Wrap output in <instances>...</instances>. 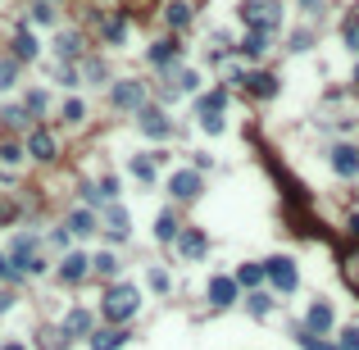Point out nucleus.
<instances>
[{"label":"nucleus","instance_id":"obj_23","mask_svg":"<svg viewBox=\"0 0 359 350\" xmlns=\"http://www.w3.org/2000/svg\"><path fill=\"white\" fill-rule=\"evenodd\" d=\"M164 19H168L173 32H182V28H191V5H186V0H173V5H164Z\"/></svg>","mask_w":359,"mask_h":350},{"label":"nucleus","instance_id":"obj_47","mask_svg":"<svg viewBox=\"0 0 359 350\" xmlns=\"http://www.w3.org/2000/svg\"><path fill=\"white\" fill-rule=\"evenodd\" d=\"M346 237H350V241H359V214H350V223H346Z\"/></svg>","mask_w":359,"mask_h":350},{"label":"nucleus","instance_id":"obj_14","mask_svg":"<svg viewBox=\"0 0 359 350\" xmlns=\"http://www.w3.org/2000/svg\"><path fill=\"white\" fill-rule=\"evenodd\" d=\"M55 150H59V142H55V137H50L46 128H37L32 137H28V155H32V159H41V164H50Z\"/></svg>","mask_w":359,"mask_h":350},{"label":"nucleus","instance_id":"obj_43","mask_svg":"<svg viewBox=\"0 0 359 350\" xmlns=\"http://www.w3.org/2000/svg\"><path fill=\"white\" fill-rule=\"evenodd\" d=\"M5 123H10V128H23V123H28V110H23V105H10V110H5Z\"/></svg>","mask_w":359,"mask_h":350},{"label":"nucleus","instance_id":"obj_51","mask_svg":"<svg viewBox=\"0 0 359 350\" xmlns=\"http://www.w3.org/2000/svg\"><path fill=\"white\" fill-rule=\"evenodd\" d=\"M355 91H359V68H355Z\"/></svg>","mask_w":359,"mask_h":350},{"label":"nucleus","instance_id":"obj_30","mask_svg":"<svg viewBox=\"0 0 359 350\" xmlns=\"http://www.w3.org/2000/svg\"><path fill=\"white\" fill-rule=\"evenodd\" d=\"M246 309H251L255 318H264V314L273 309V295H269V291H251V295H246Z\"/></svg>","mask_w":359,"mask_h":350},{"label":"nucleus","instance_id":"obj_10","mask_svg":"<svg viewBox=\"0 0 359 350\" xmlns=\"http://www.w3.org/2000/svg\"><path fill=\"white\" fill-rule=\"evenodd\" d=\"M87 273H91V260L82 251H68L64 260H59V282H64V286H77Z\"/></svg>","mask_w":359,"mask_h":350},{"label":"nucleus","instance_id":"obj_16","mask_svg":"<svg viewBox=\"0 0 359 350\" xmlns=\"http://www.w3.org/2000/svg\"><path fill=\"white\" fill-rule=\"evenodd\" d=\"M59 332H64L68 341L91 337V314H87V309H68V314H64V328H59Z\"/></svg>","mask_w":359,"mask_h":350},{"label":"nucleus","instance_id":"obj_11","mask_svg":"<svg viewBox=\"0 0 359 350\" xmlns=\"http://www.w3.org/2000/svg\"><path fill=\"white\" fill-rule=\"evenodd\" d=\"M205 251H209V237L200 228H182V237H177V255H182V260H205Z\"/></svg>","mask_w":359,"mask_h":350},{"label":"nucleus","instance_id":"obj_46","mask_svg":"<svg viewBox=\"0 0 359 350\" xmlns=\"http://www.w3.org/2000/svg\"><path fill=\"white\" fill-rule=\"evenodd\" d=\"M100 196H105V200L119 196V177H105V182H100Z\"/></svg>","mask_w":359,"mask_h":350},{"label":"nucleus","instance_id":"obj_15","mask_svg":"<svg viewBox=\"0 0 359 350\" xmlns=\"http://www.w3.org/2000/svg\"><path fill=\"white\" fill-rule=\"evenodd\" d=\"M332 323H337V314H332V305H327V300H314V305L305 309V328H309V332H318V337H323V332L332 328Z\"/></svg>","mask_w":359,"mask_h":350},{"label":"nucleus","instance_id":"obj_49","mask_svg":"<svg viewBox=\"0 0 359 350\" xmlns=\"http://www.w3.org/2000/svg\"><path fill=\"white\" fill-rule=\"evenodd\" d=\"M10 305H14V295H10V291H0V314H5Z\"/></svg>","mask_w":359,"mask_h":350},{"label":"nucleus","instance_id":"obj_36","mask_svg":"<svg viewBox=\"0 0 359 350\" xmlns=\"http://www.w3.org/2000/svg\"><path fill=\"white\" fill-rule=\"evenodd\" d=\"M341 37H346L350 50H359V14H350V19L341 23Z\"/></svg>","mask_w":359,"mask_h":350},{"label":"nucleus","instance_id":"obj_18","mask_svg":"<svg viewBox=\"0 0 359 350\" xmlns=\"http://www.w3.org/2000/svg\"><path fill=\"white\" fill-rule=\"evenodd\" d=\"M177 59H182V46H177V41H155L151 46V64L155 68H173Z\"/></svg>","mask_w":359,"mask_h":350},{"label":"nucleus","instance_id":"obj_5","mask_svg":"<svg viewBox=\"0 0 359 350\" xmlns=\"http://www.w3.org/2000/svg\"><path fill=\"white\" fill-rule=\"evenodd\" d=\"M223 105H228V91H209V96L196 100V119H200V128H205L209 137L223 132Z\"/></svg>","mask_w":359,"mask_h":350},{"label":"nucleus","instance_id":"obj_7","mask_svg":"<svg viewBox=\"0 0 359 350\" xmlns=\"http://www.w3.org/2000/svg\"><path fill=\"white\" fill-rule=\"evenodd\" d=\"M200 186H205V177H200L196 168H177V173H168V191H173V200H196Z\"/></svg>","mask_w":359,"mask_h":350},{"label":"nucleus","instance_id":"obj_4","mask_svg":"<svg viewBox=\"0 0 359 350\" xmlns=\"http://www.w3.org/2000/svg\"><path fill=\"white\" fill-rule=\"evenodd\" d=\"M264 278L273 282V291L291 295L295 286H300V269H295L291 255H273V260H264Z\"/></svg>","mask_w":359,"mask_h":350},{"label":"nucleus","instance_id":"obj_9","mask_svg":"<svg viewBox=\"0 0 359 350\" xmlns=\"http://www.w3.org/2000/svg\"><path fill=\"white\" fill-rule=\"evenodd\" d=\"M237 87H246L255 100H273V96H278V77L255 68V73H241V77H237Z\"/></svg>","mask_w":359,"mask_h":350},{"label":"nucleus","instance_id":"obj_12","mask_svg":"<svg viewBox=\"0 0 359 350\" xmlns=\"http://www.w3.org/2000/svg\"><path fill=\"white\" fill-rule=\"evenodd\" d=\"M205 295H209V305L214 309H228L232 300H237V278H209V286H205Z\"/></svg>","mask_w":359,"mask_h":350},{"label":"nucleus","instance_id":"obj_2","mask_svg":"<svg viewBox=\"0 0 359 350\" xmlns=\"http://www.w3.org/2000/svg\"><path fill=\"white\" fill-rule=\"evenodd\" d=\"M241 23L251 28V32H269L273 37V28L282 23V14H278V5L273 0H241Z\"/></svg>","mask_w":359,"mask_h":350},{"label":"nucleus","instance_id":"obj_41","mask_svg":"<svg viewBox=\"0 0 359 350\" xmlns=\"http://www.w3.org/2000/svg\"><path fill=\"white\" fill-rule=\"evenodd\" d=\"M146 282H151V286H155V291H159V295L168 291V286H173V282H168V273H164V269H151V273H146Z\"/></svg>","mask_w":359,"mask_h":350},{"label":"nucleus","instance_id":"obj_27","mask_svg":"<svg viewBox=\"0 0 359 350\" xmlns=\"http://www.w3.org/2000/svg\"><path fill=\"white\" fill-rule=\"evenodd\" d=\"M14 59H37V37L28 32V28L14 32Z\"/></svg>","mask_w":359,"mask_h":350},{"label":"nucleus","instance_id":"obj_17","mask_svg":"<svg viewBox=\"0 0 359 350\" xmlns=\"http://www.w3.org/2000/svg\"><path fill=\"white\" fill-rule=\"evenodd\" d=\"M182 237V223H177L173 209H164L159 219H155V241H164V246H173V241Z\"/></svg>","mask_w":359,"mask_h":350},{"label":"nucleus","instance_id":"obj_24","mask_svg":"<svg viewBox=\"0 0 359 350\" xmlns=\"http://www.w3.org/2000/svg\"><path fill=\"white\" fill-rule=\"evenodd\" d=\"M264 50H269V32H246L237 46V55H246V59H260Z\"/></svg>","mask_w":359,"mask_h":350},{"label":"nucleus","instance_id":"obj_37","mask_svg":"<svg viewBox=\"0 0 359 350\" xmlns=\"http://www.w3.org/2000/svg\"><path fill=\"white\" fill-rule=\"evenodd\" d=\"M37 346H41V350H64L68 337H64V332H41V337H37Z\"/></svg>","mask_w":359,"mask_h":350},{"label":"nucleus","instance_id":"obj_42","mask_svg":"<svg viewBox=\"0 0 359 350\" xmlns=\"http://www.w3.org/2000/svg\"><path fill=\"white\" fill-rule=\"evenodd\" d=\"M309 46H314V32H309V28L291 32V50H309Z\"/></svg>","mask_w":359,"mask_h":350},{"label":"nucleus","instance_id":"obj_13","mask_svg":"<svg viewBox=\"0 0 359 350\" xmlns=\"http://www.w3.org/2000/svg\"><path fill=\"white\" fill-rule=\"evenodd\" d=\"M327 164H332V173H337V177H359V150H355V146H337Z\"/></svg>","mask_w":359,"mask_h":350},{"label":"nucleus","instance_id":"obj_3","mask_svg":"<svg viewBox=\"0 0 359 350\" xmlns=\"http://www.w3.org/2000/svg\"><path fill=\"white\" fill-rule=\"evenodd\" d=\"M10 264L19 269L23 278L46 269V260H41V251H37V237H32V232H19V237L10 241Z\"/></svg>","mask_w":359,"mask_h":350},{"label":"nucleus","instance_id":"obj_39","mask_svg":"<svg viewBox=\"0 0 359 350\" xmlns=\"http://www.w3.org/2000/svg\"><path fill=\"white\" fill-rule=\"evenodd\" d=\"M32 23H55V5L50 0H37L32 5Z\"/></svg>","mask_w":359,"mask_h":350},{"label":"nucleus","instance_id":"obj_28","mask_svg":"<svg viewBox=\"0 0 359 350\" xmlns=\"http://www.w3.org/2000/svg\"><path fill=\"white\" fill-rule=\"evenodd\" d=\"M23 155H28V150H23L19 142H5V146H0V173H5V168H19Z\"/></svg>","mask_w":359,"mask_h":350},{"label":"nucleus","instance_id":"obj_8","mask_svg":"<svg viewBox=\"0 0 359 350\" xmlns=\"http://www.w3.org/2000/svg\"><path fill=\"white\" fill-rule=\"evenodd\" d=\"M137 128H142L146 137H155V142L173 137V123H168V114H164V110H155V105H146V110L137 114Z\"/></svg>","mask_w":359,"mask_h":350},{"label":"nucleus","instance_id":"obj_25","mask_svg":"<svg viewBox=\"0 0 359 350\" xmlns=\"http://www.w3.org/2000/svg\"><path fill=\"white\" fill-rule=\"evenodd\" d=\"M164 155H132V177H142V182H155V168H159Z\"/></svg>","mask_w":359,"mask_h":350},{"label":"nucleus","instance_id":"obj_45","mask_svg":"<svg viewBox=\"0 0 359 350\" xmlns=\"http://www.w3.org/2000/svg\"><path fill=\"white\" fill-rule=\"evenodd\" d=\"M196 87H200L196 73H177V91H196Z\"/></svg>","mask_w":359,"mask_h":350},{"label":"nucleus","instance_id":"obj_22","mask_svg":"<svg viewBox=\"0 0 359 350\" xmlns=\"http://www.w3.org/2000/svg\"><path fill=\"white\" fill-rule=\"evenodd\" d=\"M105 232L114 241H128V209L123 205H109V214H105Z\"/></svg>","mask_w":359,"mask_h":350},{"label":"nucleus","instance_id":"obj_40","mask_svg":"<svg viewBox=\"0 0 359 350\" xmlns=\"http://www.w3.org/2000/svg\"><path fill=\"white\" fill-rule=\"evenodd\" d=\"M337 350H359V328H355V323H350V328H341Z\"/></svg>","mask_w":359,"mask_h":350},{"label":"nucleus","instance_id":"obj_19","mask_svg":"<svg viewBox=\"0 0 359 350\" xmlns=\"http://www.w3.org/2000/svg\"><path fill=\"white\" fill-rule=\"evenodd\" d=\"M64 228H68V237H91V232H96L100 223H96V214H91V209H73Z\"/></svg>","mask_w":359,"mask_h":350},{"label":"nucleus","instance_id":"obj_38","mask_svg":"<svg viewBox=\"0 0 359 350\" xmlns=\"http://www.w3.org/2000/svg\"><path fill=\"white\" fill-rule=\"evenodd\" d=\"M87 119V105L82 100H64V123H82Z\"/></svg>","mask_w":359,"mask_h":350},{"label":"nucleus","instance_id":"obj_6","mask_svg":"<svg viewBox=\"0 0 359 350\" xmlns=\"http://www.w3.org/2000/svg\"><path fill=\"white\" fill-rule=\"evenodd\" d=\"M109 100H114V110H146V82H132V77H123V82H114V91H109Z\"/></svg>","mask_w":359,"mask_h":350},{"label":"nucleus","instance_id":"obj_32","mask_svg":"<svg viewBox=\"0 0 359 350\" xmlns=\"http://www.w3.org/2000/svg\"><path fill=\"white\" fill-rule=\"evenodd\" d=\"M91 273H100V278H114L119 273V255H96V260H91Z\"/></svg>","mask_w":359,"mask_h":350},{"label":"nucleus","instance_id":"obj_50","mask_svg":"<svg viewBox=\"0 0 359 350\" xmlns=\"http://www.w3.org/2000/svg\"><path fill=\"white\" fill-rule=\"evenodd\" d=\"M5 350H28V346H19V341H10V346H5Z\"/></svg>","mask_w":359,"mask_h":350},{"label":"nucleus","instance_id":"obj_48","mask_svg":"<svg viewBox=\"0 0 359 350\" xmlns=\"http://www.w3.org/2000/svg\"><path fill=\"white\" fill-rule=\"evenodd\" d=\"M300 10H305V14H318L323 5H318V0H300Z\"/></svg>","mask_w":359,"mask_h":350},{"label":"nucleus","instance_id":"obj_44","mask_svg":"<svg viewBox=\"0 0 359 350\" xmlns=\"http://www.w3.org/2000/svg\"><path fill=\"white\" fill-rule=\"evenodd\" d=\"M0 278H5V282H19V269H14V264H10V255H0Z\"/></svg>","mask_w":359,"mask_h":350},{"label":"nucleus","instance_id":"obj_31","mask_svg":"<svg viewBox=\"0 0 359 350\" xmlns=\"http://www.w3.org/2000/svg\"><path fill=\"white\" fill-rule=\"evenodd\" d=\"M295 341H300V346H305V350H337V346H332V341H323V337H318V332H309V328H295Z\"/></svg>","mask_w":359,"mask_h":350},{"label":"nucleus","instance_id":"obj_35","mask_svg":"<svg viewBox=\"0 0 359 350\" xmlns=\"http://www.w3.org/2000/svg\"><path fill=\"white\" fill-rule=\"evenodd\" d=\"M14 82H19V59H0V87L10 91Z\"/></svg>","mask_w":359,"mask_h":350},{"label":"nucleus","instance_id":"obj_34","mask_svg":"<svg viewBox=\"0 0 359 350\" xmlns=\"http://www.w3.org/2000/svg\"><path fill=\"white\" fill-rule=\"evenodd\" d=\"M341 273H346V282H350V286H355V291H359V246H355V251L346 255V260H341Z\"/></svg>","mask_w":359,"mask_h":350},{"label":"nucleus","instance_id":"obj_26","mask_svg":"<svg viewBox=\"0 0 359 350\" xmlns=\"http://www.w3.org/2000/svg\"><path fill=\"white\" fill-rule=\"evenodd\" d=\"M260 282H269V278H264V264H241V269H237V286L260 291Z\"/></svg>","mask_w":359,"mask_h":350},{"label":"nucleus","instance_id":"obj_21","mask_svg":"<svg viewBox=\"0 0 359 350\" xmlns=\"http://www.w3.org/2000/svg\"><path fill=\"white\" fill-rule=\"evenodd\" d=\"M100 37H105L109 46H123L128 41V19H123V14H109V19L100 23Z\"/></svg>","mask_w":359,"mask_h":350},{"label":"nucleus","instance_id":"obj_33","mask_svg":"<svg viewBox=\"0 0 359 350\" xmlns=\"http://www.w3.org/2000/svg\"><path fill=\"white\" fill-rule=\"evenodd\" d=\"M46 105H50V100H46V91H28V100H23L28 119H41V114H46Z\"/></svg>","mask_w":359,"mask_h":350},{"label":"nucleus","instance_id":"obj_29","mask_svg":"<svg viewBox=\"0 0 359 350\" xmlns=\"http://www.w3.org/2000/svg\"><path fill=\"white\" fill-rule=\"evenodd\" d=\"M55 50H59V59H77V55H82V37H77V32H64L59 41H55Z\"/></svg>","mask_w":359,"mask_h":350},{"label":"nucleus","instance_id":"obj_20","mask_svg":"<svg viewBox=\"0 0 359 350\" xmlns=\"http://www.w3.org/2000/svg\"><path fill=\"white\" fill-rule=\"evenodd\" d=\"M91 350H119V346H128V332L123 328H100V332H91Z\"/></svg>","mask_w":359,"mask_h":350},{"label":"nucleus","instance_id":"obj_1","mask_svg":"<svg viewBox=\"0 0 359 350\" xmlns=\"http://www.w3.org/2000/svg\"><path fill=\"white\" fill-rule=\"evenodd\" d=\"M137 309H142V291H137L132 282H114L105 295H100V314H105L114 328H123Z\"/></svg>","mask_w":359,"mask_h":350}]
</instances>
